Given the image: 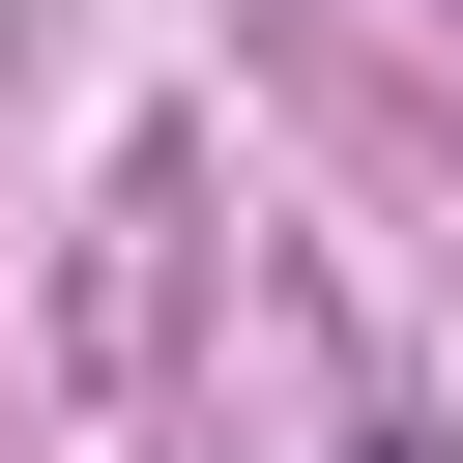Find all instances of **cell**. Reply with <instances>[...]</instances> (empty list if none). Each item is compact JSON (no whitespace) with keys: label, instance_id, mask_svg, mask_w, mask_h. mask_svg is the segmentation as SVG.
<instances>
[{"label":"cell","instance_id":"cell-1","mask_svg":"<svg viewBox=\"0 0 463 463\" xmlns=\"http://www.w3.org/2000/svg\"><path fill=\"white\" fill-rule=\"evenodd\" d=\"M347 463H434V434H347Z\"/></svg>","mask_w":463,"mask_h":463}]
</instances>
